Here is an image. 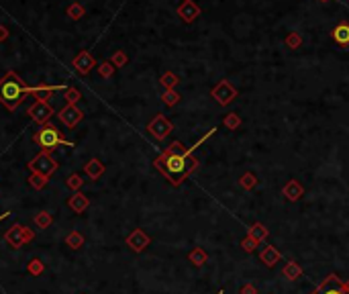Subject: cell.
Here are the masks:
<instances>
[{"label": "cell", "instance_id": "cell-2", "mask_svg": "<svg viewBox=\"0 0 349 294\" xmlns=\"http://www.w3.org/2000/svg\"><path fill=\"white\" fill-rule=\"evenodd\" d=\"M25 92H29V90L23 86L17 76L8 74L4 80H0V102L6 108H17L23 100Z\"/></svg>", "mask_w": 349, "mask_h": 294}, {"label": "cell", "instance_id": "cell-28", "mask_svg": "<svg viewBox=\"0 0 349 294\" xmlns=\"http://www.w3.org/2000/svg\"><path fill=\"white\" fill-rule=\"evenodd\" d=\"M100 74L102 76H110V74H113V67H110V64H102L100 65Z\"/></svg>", "mask_w": 349, "mask_h": 294}, {"label": "cell", "instance_id": "cell-21", "mask_svg": "<svg viewBox=\"0 0 349 294\" xmlns=\"http://www.w3.org/2000/svg\"><path fill=\"white\" fill-rule=\"evenodd\" d=\"M29 184L35 188V190H41V188H45L47 184V176H41V174H33L29 178Z\"/></svg>", "mask_w": 349, "mask_h": 294}, {"label": "cell", "instance_id": "cell-29", "mask_svg": "<svg viewBox=\"0 0 349 294\" xmlns=\"http://www.w3.org/2000/svg\"><path fill=\"white\" fill-rule=\"evenodd\" d=\"M78 98H80V92H76V90H69V92H67V100H69V102H76Z\"/></svg>", "mask_w": 349, "mask_h": 294}, {"label": "cell", "instance_id": "cell-31", "mask_svg": "<svg viewBox=\"0 0 349 294\" xmlns=\"http://www.w3.org/2000/svg\"><path fill=\"white\" fill-rule=\"evenodd\" d=\"M245 249H254L255 245H254V239H245V245H243Z\"/></svg>", "mask_w": 349, "mask_h": 294}, {"label": "cell", "instance_id": "cell-3", "mask_svg": "<svg viewBox=\"0 0 349 294\" xmlns=\"http://www.w3.org/2000/svg\"><path fill=\"white\" fill-rule=\"evenodd\" d=\"M37 143L41 145V147H45V149H55L58 145H72V143H67V141H63V137L60 135V131L55 129V127H43L39 131V135H37Z\"/></svg>", "mask_w": 349, "mask_h": 294}, {"label": "cell", "instance_id": "cell-19", "mask_svg": "<svg viewBox=\"0 0 349 294\" xmlns=\"http://www.w3.org/2000/svg\"><path fill=\"white\" fill-rule=\"evenodd\" d=\"M27 270H29V274H31V276H39V274H43V270H45V263L41 261L39 258H33L29 263H27Z\"/></svg>", "mask_w": 349, "mask_h": 294}, {"label": "cell", "instance_id": "cell-32", "mask_svg": "<svg viewBox=\"0 0 349 294\" xmlns=\"http://www.w3.org/2000/svg\"><path fill=\"white\" fill-rule=\"evenodd\" d=\"M8 215H10V213H8V211H6V213H2V215H0V221H4V219H6V217H8Z\"/></svg>", "mask_w": 349, "mask_h": 294}, {"label": "cell", "instance_id": "cell-27", "mask_svg": "<svg viewBox=\"0 0 349 294\" xmlns=\"http://www.w3.org/2000/svg\"><path fill=\"white\" fill-rule=\"evenodd\" d=\"M243 186H245V188H251V186H255V178L251 176V174L243 176Z\"/></svg>", "mask_w": 349, "mask_h": 294}, {"label": "cell", "instance_id": "cell-11", "mask_svg": "<svg viewBox=\"0 0 349 294\" xmlns=\"http://www.w3.org/2000/svg\"><path fill=\"white\" fill-rule=\"evenodd\" d=\"M67 206L72 208L74 213H84V211H86V208H88V198H86V196H84V194L76 192V194L72 196V198L67 200Z\"/></svg>", "mask_w": 349, "mask_h": 294}, {"label": "cell", "instance_id": "cell-7", "mask_svg": "<svg viewBox=\"0 0 349 294\" xmlns=\"http://www.w3.org/2000/svg\"><path fill=\"white\" fill-rule=\"evenodd\" d=\"M4 241L10 245V247H23L25 245V225H21V223H15L6 233H4Z\"/></svg>", "mask_w": 349, "mask_h": 294}, {"label": "cell", "instance_id": "cell-26", "mask_svg": "<svg viewBox=\"0 0 349 294\" xmlns=\"http://www.w3.org/2000/svg\"><path fill=\"white\" fill-rule=\"evenodd\" d=\"M67 186L72 188V190H78V188L82 186V178L76 176V174H74V176H69V178H67Z\"/></svg>", "mask_w": 349, "mask_h": 294}, {"label": "cell", "instance_id": "cell-5", "mask_svg": "<svg viewBox=\"0 0 349 294\" xmlns=\"http://www.w3.org/2000/svg\"><path fill=\"white\" fill-rule=\"evenodd\" d=\"M178 17L184 23H194L200 17V6L194 2V0H184V2L178 6Z\"/></svg>", "mask_w": 349, "mask_h": 294}, {"label": "cell", "instance_id": "cell-12", "mask_svg": "<svg viewBox=\"0 0 349 294\" xmlns=\"http://www.w3.org/2000/svg\"><path fill=\"white\" fill-rule=\"evenodd\" d=\"M317 294H345V290H343V286L337 282V280L331 278V280H327V282L318 288Z\"/></svg>", "mask_w": 349, "mask_h": 294}, {"label": "cell", "instance_id": "cell-30", "mask_svg": "<svg viewBox=\"0 0 349 294\" xmlns=\"http://www.w3.org/2000/svg\"><path fill=\"white\" fill-rule=\"evenodd\" d=\"M125 62H127V58H125V53H117V55H115V64H117V65H123Z\"/></svg>", "mask_w": 349, "mask_h": 294}, {"label": "cell", "instance_id": "cell-24", "mask_svg": "<svg viewBox=\"0 0 349 294\" xmlns=\"http://www.w3.org/2000/svg\"><path fill=\"white\" fill-rule=\"evenodd\" d=\"M161 84H163L167 90H172L176 84H178V78H176L174 74H163V76H161Z\"/></svg>", "mask_w": 349, "mask_h": 294}, {"label": "cell", "instance_id": "cell-10", "mask_svg": "<svg viewBox=\"0 0 349 294\" xmlns=\"http://www.w3.org/2000/svg\"><path fill=\"white\" fill-rule=\"evenodd\" d=\"M60 119L67 125V127H74V125L82 119V113H80L76 106H67V108H63L62 113H60Z\"/></svg>", "mask_w": 349, "mask_h": 294}, {"label": "cell", "instance_id": "cell-4", "mask_svg": "<svg viewBox=\"0 0 349 294\" xmlns=\"http://www.w3.org/2000/svg\"><path fill=\"white\" fill-rule=\"evenodd\" d=\"M235 96H237V90H235V88L231 86V84H229V80H222V82H219L217 86L213 88V98H215V100H217L219 104H222V106L229 104Z\"/></svg>", "mask_w": 349, "mask_h": 294}, {"label": "cell", "instance_id": "cell-18", "mask_svg": "<svg viewBox=\"0 0 349 294\" xmlns=\"http://www.w3.org/2000/svg\"><path fill=\"white\" fill-rule=\"evenodd\" d=\"M65 245H69L72 249H80L84 245V237L78 233V231H72L67 237H65Z\"/></svg>", "mask_w": 349, "mask_h": 294}, {"label": "cell", "instance_id": "cell-8", "mask_svg": "<svg viewBox=\"0 0 349 294\" xmlns=\"http://www.w3.org/2000/svg\"><path fill=\"white\" fill-rule=\"evenodd\" d=\"M31 170L35 174H41V176H49L55 170V162L49 156H45V153H41V156H37L31 162Z\"/></svg>", "mask_w": 349, "mask_h": 294}, {"label": "cell", "instance_id": "cell-33", "mask_svg": "<svg viewBox=\"0 0 349 294\" xmlns=\"http://www.w3.org/2000/svg\"><path fill=\"white\" fill-rule=\"evenodd\" d=\"M320 2H329V0H320Z\"/></svg>", "mask_w": 349, "mask_h": 294}, {"label": "cell", "instance_id": "cell-34", "mask_svg": "<svg viewBox=\"0 0 349 294\" xmlns=\"http://www.w3.org/2000/svg\"><path fill=\"white\" fill-rule=\"evenodd\" d=\"M182 2H184V0H182Z\"/></svg>", "mask_w": 349, "mask_h": 294}, {"label": "cell", "instance_id": "cell-16", "mask_svg": "<svg viewBox=\"0 0 349 294\" xmlns=\"http://www.w3.org/2000/svg\"><path fill=\"white\" fill-rule=\"evenodd\" d=\"M51 223H53V215L47 213V211H41V213L35 215V225H37L39 229H47Z\"/></svg>", "mask_w": 349, "mask_h": 294}, {"label": "cell", "instance_id": "cell-14", "mask_svg": "<svg viewBox=\"0 0 349 294\" xmlns=\"http://www.w3.org/2000/svg\"><path fill=\"white\" fill-rule=\"evenodd\" d=\"M31 115H33V119H35V121L43 123V121L51 115V108H49V106H45L43 102H39L37 106H33V108H31Z\"/></svg>", "mask_w": 349, "mask_h": 294}, {"label": "cell", "instance_id": "cell-9", "mask_svg": "<svg viewBox=\"0 0 349 294\" xmlns=\"http://www.w3.org/2000/svg\"><path fill=\"white\" fill-rule=\"evenodd\" d=\"M331 35H333V39H335V43H337V45H341V47L349 45V25L347 23H339L333 29Z\"/></svg>", "mask_w": 349, "mask_h": 294}, {"label": "cell", "instance_id": "cell-6", "mask_svg": "<svg viewBox=\"0 0 349 294\" xmlns=\"http://www.w3.org/2000/svg\"><path fill=\"white\" fill-rule=\"evenodd\" d=\"M149 133L156 137V139H163V137H167V133L172 131V123L167 121L163 115H158L156 119H153L151 123H149Z\"/></svg>", "mask_w": 349, "mask_h": 294}, {"label": "cell", "instance_id": "cell-25", "mask_svg": "<svg viewBox=\"0 0 349 294\" xmlns=\"http://www.w3.org/2000/svg\"><path fill=\"white\" fill-rule=\"evenodd\" d=\"M239 123H241V119L237 117V115H229V117L225 119V125H227L229 129H237V127H239Z\"/></svg>", "mask_w": 349, "mask_h": 294}, {"label": "cell", "instance_id": "cell-23", "mask_svg": "<svg viewBox=\"0 0 349 294\" xmlns=\"http://www.w3.org/2000/svg\"><path fill=\"white\" fill-rule=\"evenodd\" d=\"M161 98H163V102H165L167 106H174V104H176V102L180 100V96H178V94H176L174 90H165Z\"/></svg>", "mask_w": 349, "mask_h": 294}, {"label": "cell", "instance_id": "cell-13", "mask_svg": "<svg viewBox=\"0 0 349 294\" xmlns=\"http://www.w3.org/2000/svg\"><path fill=\"white\" fill-rule=\"evenodd\" d=\"M127 243H129L135 251H141V249L147 245V237H145L141 231H135V233L129 237V239H127Z\"/></svg>", "mask_w": 349, "mask_h": 294}, {"label": "cell", "instance_id": "cell-22", "mask_svg": "<svg viewBox=\"0 0 349 294\" xmlns=\"http://www.w3.org/2000/svg\"><path fill=\"white\" fill-rule=\"evenodd\" d=\"M286 194H288V198H298V196L302 194V188L296 184V182H290V184L286 186V190H284Z\"/></svg>", "mask_w": 349, "mask_h": 294}, {"label": "cell", "instance_id": "cell-17", "mask_svg": "<svg viewBox=\"0 0 349 294\" xmlns=\"http://www.w3.org/2000/svg\"><path fill=\"white\" fill-rule=\"evenodd\" d=\"M94 65V62H92V58L90 55H86V53H82L80 58L76 60V67L80 69L82 74H86V72H90V67Z\"/></svg>", "mask_w": 349, "mask_h": 294}, {"label": "cell", "instance_id": "cell-15", "mask_svg": "<svg viewBox=\"0 0 349 294\" xmlns=\"http://www.w3.org/2000/svg\"><path fill=\"white\" fill-rule=\"evenodd\" d=\"M102 172H104V165H102L98 160H92V162H88V165H86V174H88L92 180L100 178V176H102Z\"/></svg>", "mask_w": 349, "mask_h": 294}, {"label": "cell", "instance_id": "cell-20", "mask_svg": "<svg viewBox=\"0 0 349 294\" xmlns=\"http://www.w3.org/2000/svg\"><path fill=\"white\" fill-rule=\"evenodd\" d=\"M284 43H286V47H290V49H298V47L302 45V37H300L298 33L292 31V33H288V37H286Z\"/></svg>", "mask_w": 349, "mask_h": 294}, {"label": "cell", "instance_id": "cell-1", "mask_svg": "<svg viewBox=\"0 0 349 294\" xmlns=\"http://www.w3.org/2000/svg\"><path fill=\"white\" fill-rule=\"evenodd\" d=\"M156 163L158 167H161L165 176L172 178L174 184H178L182 178H186L194 170V165H196L194 160H188L186 151H180V143H174L170 151H165L163 158H159Z\"/></svg>", "mask_w": 349, "mask_h": 294}]
</instances>
